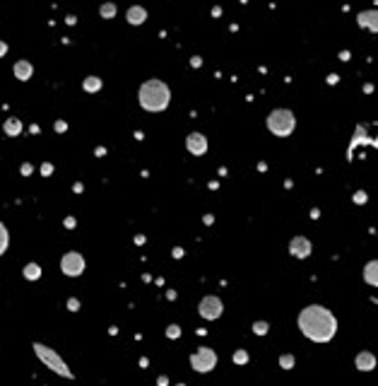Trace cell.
<instances>
[{
	"label": "cell",
	"mask_w": 378,
	"mask_h": 386,
	"mask_svg": "<svg viewBox=\"0 0 378 386\" xmlns=\"http://www.w3.org/2000/svg\"><path fill=\"white\" fill-rule=\"evenodd\" d=\"M22 273H24L27 280H32V283H34V280H39V278H41V266H39V263H27Z\"/></svg>",
	"instance_id": "17"
},
{
	"label": "cell",
	"mask_w": 378,
	"mask_h": 386,
	"mask_svg": "<svg viewBox=\"0 0 378 386\" xmlns=\"http://www.w3.org/2000/svg\"><path fill=\"white\" fill-rule=\"evenodd\" d=\"M22 174H32V164H22Z\"/></svg>",
	"instance_id": "29"
},
{
	"label": "cell",
	"mask_w": 378,
	"mask_h": 386,
	"mask_svg": "<svg viewBox=\"0 0 378 386\" xmlns=\"http://www.w3.org/2000/svg\"><path fill=\"white\" fill-rule=\"evenodd\" d=\"M178 336H181V326H178V323H171V326H166V338L176 340Z\"/></svg>",
	"instance_id": "21"
},
{
	"label": "cell",
	"mask_w": 378,
	"mask_h": 386,
	"mask_svg": "<svg viewBox=\"0 0 378 386\" xmlns=\"http://www.w3.org/2000/svg\"><path fill=\"white\" fill-rule=\"evenodd\" d=\"M82 89H85V92H89V95L99 92V89H102V78H96V75H89V78H85V82H82Z\"/></svg>",
	"instance_id": "15"
},
{
	"label": "cell",
	"mask_w": 378,
	"mask_h": 386,
	"mask_svg": "<svg viewBox=\"0 0 378 386\" xmlns=\"http://www.w3.org/2000/svg\"><path fill=\"white\" fill-rule=\"evenodd\" d=\"M65 128H68L65 121H55V131H58V133H65Z\"/></svg>",
	"instance_id": "26"
},
{
	"label": "cell",
	"mask_w": 378,
	"mask_h": 386,
	"mask_svg": "<svg viewBox=\"0 0 378 386\" xmlns=\"http://www.w3.org/2000/svg\"><path fill=\"white\" fill-rule=\"evenodd\" d=\"M313 251V246L308 242L306 236H294L292 242H289V253H292L294 259H308Z\"/></svg>",
	"instance_id": "9"
},
{
	"label": "cell",
	"mask_w": 378,
	"mask_h": 386,
	"mask_svg": "<svg viewBox=\"0 0 378 386\" xmlns=\"http://www.w3.org/2000/svg\"><path fill=\"white\" fill-rule=\"evenodd\" d=\"M137 102L145 111L150 114H159V111H166L169 104H171V89L164 80L152 78L145 80L140 85V92H137Z\"/></svg>",
	"instance_id": "2"
},
{
	"label": "cell",
	"mask_w": 378,
	"mask_h": 386,
	"mask_svg": "<svg viewBox=\"0 0 378 386\" xmlns=\"http://www.w3.org/2000/svg\"><path fill=\"white\" fill-rule=\"evenodd\" d=\"M157 384H159V386H166V384H169V379H166V377H159Z\"/></svg>",
	"instance_id": "30"
},
{
	"label": "cell",
	"mask_w": 378,
	"mask_h": 386,
	"mask_svg": "<svg viewBox=\"0 0 378 386\" xmlns=\"http://www.w3.org/2000/svg\"><path fill=\"white\" fill-rule=\"evenodd\" d=\"M61 270H63V275H68V278L82 275V273H85V259H82V253H77V251L63 253V259H61Z\"/></svg>",
	"instance_id": "7"
},
{
	"label": "cell",
	"mask_w": 378,
	"mask_h": 386,
	"mask_svg": "<svg viewBox=\"0 0 378 386\" xmlns=\"http://www.w3.org/2000/svg\"><path fill=\"white\" fill-rule=\"evenodd\" d=\"M222 311H224V304H222V300L217 295H207L197 304V314L203 316L205 321H217L222 316Z\"/></svg>",
	"instance_id": "6"
},
{
	"label": "cell",
	"mask_w": 378,
	"mask_h": 386,
	"mask_svg": "<svg viewBox=\"0 0 378 386\" xmlns=\"http://www.w3.org/2000/svg\"><path fill=\"white\" fill-rule=\"evenodd\" d=\"M5 53H8V44H5V41H0V58H3Z\"/></svg>",
	"instance_id": "27"
},
{
	"label": "cell",
	"mask_w": 378,
	"mask_h": 386,
	"mask_svg": "<svg viewBox=\"0 0 378 386\" xmlns=\"http://www.w3.org/2000/svg\"><path fill=\"white\" fill-rule=\"evenodd\" d=\"M354 203H366V193H364V191L354 193Z\"/></svg>",
	"instance_id": "25"
},
{
	"label": "cell",
	"mask_w": 378,
	"mask_h": 386,
	"mask_svg": "<svg viewBox=\"0 0 378 386\" xmlns=\"http://www.w3.org/2000/svg\"><path fill=\"white\" fill-rule=\"evenodd\" d=\"M265 126L272 135L277 138H287V135L294 133V128H296V118L289 109H272L265 118Z\"/></svg>",
	"instance_id": "3"
},
{
	"label": "cell",
	"mask_w": 378,
	"mask_h": 386,
	"mask_svg": "<svg viewBox=\"0 0 378 386\" xmlns=\"http://www.w3.org/2000/svg\"><path fill=\"white\" fill-rule=\"evenodd\" d=\"M126 20H128V24H133V27H140V24L147 22V10L142 8V5H133V8H128Z\"/></svg>",
	"instance_id": "11"
},
{
	"label": "cell",
	"mask_w": 378,
	"mask_h": 386,
	"mask_svg": "<svg viewBox=\"0 0 378 386\" xmlns=\"http://www.w3.org/2000/svg\"><path fill=\"white\" fill-rule=\"evenodd\" d=\"M354 367L359 372H371L376 367V355L371 353V350H362V353L354 357Z\"/></svg>",
	"instance_id": "10"
},
{
	"label": "cell",
	"mask_w": 378,
	"mask_h": 386,
	"mask_svg": "<svg viewBox=\"0 0 378 386\" xmlns=\"http://www.w3.org/2000/svg\"><path fill=\"white\" fill-rule=\"evenodd\" d=\"M3 128H5V133H8V135H19V133H22V121L12 116V118H8V121L3 123Z\"/></svg>",
	"instance_id": "16"
},
{
	"label": "cell",
	"mask_w": 378,
	"mask_h": 386,
	"mask_svg": "<svg viewBox=\"0 0 378 386\" xmlns=\"http://www.w3.org/2000/svg\"><path fill=\"white\" fill-rule=\"evenodd\" d=\"M41 172H44V174H46V176H48V174L53 172V167H51V164H44V169H41Z\"/></svg>",
	"instance_id": "28"
},
{
	"label": "cell",
	"mask_w": 378,
	"mask_h": 386,
	"mask_svg": "<svg viewBox=\"0 0 378 386\" xmlns=\"http://www.w3.org/2000/svg\"><path fill=\"white\" fill-rule=\"evenodd\" d=\"M280 367H282V370H292V367H294V355H282V357H280Z\"/></svg>",
	"instance_id": "22"
},
{
	"label": "cell",
	"mask_w": 378,
	"mask_h": 386,
	"mask_svg": "<svg viewBox=\"0 0 378 386\" xmlns=\"http://www.w3.org/2000/svg\"><path fill=\"white\" fill-rule=\"evenodd\" d=\"M299 331L313 343H330L337 333V319L323 304H308L299 311Z\"/></svg>",
	"instance_id": "1"
},
{
	"label": "cell",
	"mask_w": 378,
	"mask_h": 386,
	"mask_svg": "<svg viewBox=\"0 0 378 386\" xmlns=\"http://www.w3.org/2000/svg\"><path fill=\"white\" fill-rule=\"evenodd\" d=\"M268 331H270L268 321H255V323H253V333H255V336H268Z\"/></svg>",
	"instance_id": "20"
},
{
	"label": "cell",
	"mask_w": 378,
	"mask_h": 386,
	"mask_svg": "<svg viewBox=\"0 0 378 386\" xmlns=\"http://www.w3.org/2000/svg\"><path fill=\"white\" fill-rule=\"evenodd\" d=\"M99 15L104 20H111V17H116V3H104L102 8H99Z\"/></svg>",
	"instance_id": "19"
},
{
	"label": "cell",
	"mask_w": 378,
	"mask_h": 386,
	"mask_svg": "<svg viewBox=\"0 0 378 386\" xmlns=\"http://www.w3.org/2000/svg\"><path fill=\"white\" fill-rule=\"evenodd\" d=\"M186 148H188L190 155L200 157V155H205L207 152V138L203 133L193 131V133H188V138H186Z\"/></svg>",
	"instance_id": "8"
},
{
	"label": "cell",
	"mask_w": 378,
	"mask_h": 386,
	"mask_svg": "<svg viewBox=\"0 0 378 386\" xmlns=\"http://www.w3.org/2000/svg\"><path fill=\"white\" fill-rule=\"evenodd\" d=\"M8 246H10V232H8V227L0 222V256L8 251Z\"/></svg>",
	"instance_id": "18"
},
{
	"label": "cell",
	"mask_w": 378,
	"mask_h": 386,
	"mask_svg": "<svg viewBox=\"0 0 378 386\" xmlns=\"http://www.w3.org/2000/svg\"><path fill=\"white\" fill-rule=\"evenodd\" d=\"M190 367L200 374H207L217 367V353L212 347H197L195 353L190 355Z\"/></svg>",
	"instance_id": "5"
},
{
	"label": "cell",
	"mask_w": 378,
	"mask_h": 386,
	"mask_svg": "<svg viewBox=\"0 0 378 386\" xmlns=\"http://www.w3.org/2000/svg\"><path fill=\"white\" fill-rule=\"evenodd\" d=\"M68 309H70V311H77V309H79V300L70 297V300H68Z\"/></svg>",
	"instance_id": "24"
},
{
	"label": "cell",
	"mask_w": 378,
	"mask_h": 386,
	"mask_svg": "<svg viewBox=\"0 0 378 386\" xmlns=\"http://www.w3.org/2000/svg\"><path fill=\"white\" fill-rule=\"evenodd\" d=\"M176 386H186V384H176Z\"/></svg>",
	"instance_id": "31"
},
{
	"label": "cell",
	"mask_w": 378,
	"mask_h": 386,
	"mask_svg": "<svg viewBox=\"0 0 378 386\" xmlns=\"http://www.w3.org/2000/svg\"><path fill=\"white\" fill-rule=\"evenodd\" d=\"M356 22H359V27H366L369 32H378V12H376V10H366V12H359Z\"/></svg>",
	"instance_id": "12"
},
{
	"label": "cell",
	"mask_w": 378,
	"mask_h": 386,
	"mask_svg": "<svg viewBox=\"0 0 378 386\" xmlns=\"http://www.w3.org/2000/svg\"><path fill=\"white\" fill-rule=\"evenodd\" d=\"M234 362L246 364V362H248V353H246V350H236V353H234Z\"/></svg>",
	"instance_id": "23"
},
{
	"label": "cell",
	"mask_w": 378,
	"mask_h": 386,
	"mask_svg": "<svg viewBox=\"0 0 378 386\" xmlns=\"http://www.w3.org/2000/svg\"><path fill=\"white\" fill-rule=\"evenodd\" d=\"M34 353H36V357H39L41 362L46 364L48 370L51 372H55L58 377H63V379H72V372H70V367L65 364V360L61 357V355L55 353L53 347H48V345H44V343H34Z\"/></svg>",
	"instance_id": "4"
},
{
	"label": "cell",
	"mask_w": 378,
	"mask_h": 386,
	"mask_svg": "<svg viewBox=\"0 0 378 386\" xmlns=\"http://www.w3.org/2000/svg\"><path fill=\"white\" fill-rule=\"evenodd\" d=\"M12 72H15L17 80H22V82H24V80H29L34 75V65L29 63V61H24V58H22V61H17V63H15Z\"/></svg>",
	"instance_id": "13"
},
{
	"label": "cell",
	"mask_w": 378,
	"mask_h": 386,
	"mask_svg": "<svg viewBox=\"0 0 378 386\" xmlns=\"http://www.w3.org/2000/svg\"><path fill=\"white\" fill-rule=\"evenodd\" d=\"M364 280L369 285H378V261H369L364 268Z\"/></svg>",
	"instance_id": "14"
}]
</instances>
